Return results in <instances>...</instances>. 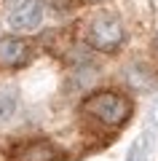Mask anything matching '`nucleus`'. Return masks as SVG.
<instances>
[{
	"label": "nucleus",
	"mask_w": 158,
	"mask_h": 161,
	"mask_svg": "<svg viewBox=\"0 0 158 161\" xmlns=\"http://www.w3.org/2000/svg\"><path fill=\"white\" fill-rule=\"evenodd\" d=\"M89 43L102 54H113L123 43V24L115 14H96L89 24Z\"/></svg>",
	"instance_id": "2"
},
{
	"label": "nucleus",
	"mask_w": 158,
	"mask_h": 161,
	"mask_svg": "<svg viewBox=\"0 0 158 161\" xmlns=\"http://www.w3.org/2000/svg\"><path fill=\"white\" fill-rule=\"evenodd\" d=\"M14 113H16V92L0 89V121H8Z\"/></svg>",
	"instance_id": "6"
},
{
	"label": "nucleus",
	"mask_w": 158,
	"mask_h": 161,
	"mask_svg": "<svg viewBox=\"0 0 158 161\" xmlns=\"http://www.w3.org/2000/svg\"><path fill=\"white\" fill-rule=\"evenodd\" d=\"M19 161H62V150L57 145L46 142V140H38V142H27L16 150Z\"/></svg>",
	"instance_id": "5"
},
{
	"label": "nucleus",
	"mask_w": 158,
	"mask_h": 161,
	"mask_svg": "<svg viewBox=\"0 0 158 161\" xmlns=\"http://www.w3.org/2000/svg\"><path fill=\"white\" fill-rule=\"evenodd\" d=\"M8 24L11 30L19 32H32L43 24V3L40 0H22L11 14H8Z\"/></svg>",
	"instance_id": "3"
},
{
	"label": "nucleus",
	"mask_w": 158,
	"mask_h": 161,
	"mask_svg": "<svg viewBox=\"0 0 158 161\" xmlns=\"http://www.w3.org/2000/svg\"><path fill=\"white\" fill-rule=\"evenodd\" d=\"M30 62V46L22 38H0V67H22Z\"/></svg>",
	"instance_id": "4"
},
{
	"label": "nucleus",
	"mask_w": 158,
	"mask_h": 161,
	"mask_svg": "<svg viewBox=\"0 0 158 161\" xmlns=\"http://www.w3.org/2000/svg\"><path fill=\"white\" fill-rule=\"evenodd\" d=\"M80 108L105 126H121L131 115V99L121 92H94L83 99Z\"/></svg>",
	"instance_id": "1"
}]
</instances>
